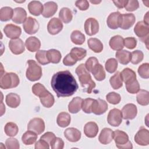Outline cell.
Here are the masks:
<instances>
[{"mask_svg":"<svg viewBox=\"0 0 149 149\" xmlns=\"http://www.w3.org/2000/svg\"><path fill=\"white\" fill-rule=\"evenodd\" d=\"M71 118L68 113L62 112L59 113L56 119V123L58 125L61 127H65L70 123Z\"/></svg>","mask_w":149,"mask_h":149,"instance_id":"32","label":"cell"},{"mask_svg":"<svg viewBox=\"0 0 149 149\" xmlns=\"http://www.w3.org/2000/svg\"><path fill=\"white\" fill-rule=\"evenodd\" d=\"M28 9L31 14L34 16H39L43 12V6L40 1H31L27 6Z\"/></svg>","mask_w":149,"mask_h":149,"instance_id":"26","label":"cell"},{"mask_svg":"<svg viewBox=\"0 0 149 149\" xmlns=\"http://www.w3.org/2000/svg\"><path fill=\"white\" fill-rule=\"evenodd\" d=\"M37 139V134L31 130H27L22 137V142L25 145H31L34 144Z\"/></svg>","mask_w":149,"mask_h":149,"instance_id":"30","label":"cell"},{"mask_svg":"<svg viewBox=\"0 0 149 149\" xmlns=\"http://www.w3.org/2000/svg\"><path fill=\"white\" fill-rule=\"evenodd\" d=\"M27 17V13L26 10L20 7H17L14 9L13 15L12 17V21L17 24H21L24 23Z\"/></svg>","mask_w":149,"mask_h":149,"instance_id":"18","label":"cell"},{"mask_svg":"<svg viewBox=\"0 0 149 149\" xmlns=\"http://www.w3.org/2000/svg\"><path fill=\"white\" fill-rule=\"evenodd\" d=\"M4 130L7 136L13 137L17 134L19 129L16 123L13 122H8L5 125Z\"/></svg>","mask_w":149,"mask_h":149,"instance_id":"42","label":"cell"},{"mask_svg":"<svg viewBox=\"0 0 149 149\" xmlns=\"http://www.w3.org/2000/svg\"><path fill=\"white\" fill-rule=\"evenodd\" d=\"M106 99L110 104L116 105L120 102L121 97L119 94L115 92H111L106 95Z\"/></svg>","mask_w":149,"mask_h":149,"instance_id":"48","label":"cell"},{"mask_svg":"<svg viewBox=\"0 0 149 149\" xmlns=\"http://www.w3.org/2000/svg\"><path fill=\"white\" fill-rule=\"evenodd\" d=\"M23 27L25 32L29 34L37 33L39 29V24L37 20L31 17H28L23 23Z\"/></svg>","mask_w":149,"mask_h":149,"instance_id":"9","label":"cell"},{"mask_svg":"<svg viewBox=\"0 0 149 149\" xmlns=\"http://www.w3.org/2000/svg\"><path fill=\"white\" fill-rule=\"evenodd\" d=\"M20 80L18 76L13 72L5 73L1 76L0 87L2 89L15 88L19 84Z\"/></svg>","mask_w":149,"mask_h":149,"instance_id":"3","label":"cell"},{"mask_svg":"<svg viewBox=\"0 0 149 149\" xmlns=\"http://www.w3.org/2000/svg\"><path fill=\"white\" fill-rule=\"evenodd\" d=\"M115 56L117 60L123 65H126L131 61V53L126 50H120L116 52Z\"/></svg>","mask_w":149,"mask_h":149,"instance_id":"29","label":"cell"},{"mask_svg":"<svg viewBox=\"0 0 149 149\" xmlns=\"http://www.w3.org/2000/svg\"><path fill=\"white\" fill-rule=\"evenodd\" d=\"M55 138H56L55 135L52 132H50L44 133L40 137L41 139H42V140L46 141L49 145L51 144V143L55 140Z\"/></svg>","mask_w":149,"mask_h":149,"instance_id":"57","label":"cell"},{"mask_svg":"<svg viewBox=\"0 0 149 149\" xmlns=\"http://www.w3.org/2000/svg\"><path fill=\"white\" fill-rule=\"evenodd\" d=\"M132 58H131V62L133 64H138L140 62L142 61L144 58V55L142 51L139 50H136L131 53Z\"/></svg>","mask_w":149,"mask_h":149,"instance_id":"49","label":"cell"},{"mask_svg":"<svg viewBox=\"0 0 149 149\" xmlns=\"http://www.w3.org/2000/svg\"><path fill=\"white\" fill-rule=\"evenodd\" d=\"M90 2L92 3H95V4H97V3H100L101 1H90Z\"/></svg>","mask_w":149,"mask_h":149,"instance_id":"63","label":"cell"},{"mask_svg":"<svg viewBox=\"0 0 149 149\" xmlns=\"http://www.w3.org/2000/svg\"><path fill=\"white\" fill-rule=\"evenodd\" d=\"M77 61L72 58V56L70 55V53L66 55V56L64 58L63 60V63L66 66H73L74 65Z\"/></svg>","mask_w":149,"mask_h":149,"instance_id":"59","label":"cell"},{"mask_svg":"<svg viewBox=\"0 0 149 149\" xmlns=\"http://www.w3.org/2000/svg\"><path fill=\"white\" fill-rule=\"evenodd\" d=\"M83 99L79 97H76L72 99L68 105V110L72 113H76L81 108Z\"/></svg>","mask_w":149,"mask_h":149,"instance_id":"27","label":"cell"},{"mask_svg":"<svg viewBox=\"0 0 149 149\" xmlns=\"http://www.w3.org/2000/svg\"><path fill=\"white\" fill-rule=\"evenodd\" d=\"M84 30L88 36L96 34L99 30V24L98 21L93 17L87 19L84 23Z\"/></svg>","mask_w":149,"mask_h":149,"instance_id":"10","label":"cell"},{"mask_svg":"<svg viewBox=\"0 0 149 149\" xmlns=\"http://www.w3.org/2000/svg\"><path fill=\"white\" fill-rule=\"evenodd\" d=\"M70 54L73 59H74L76 61H81L85 58L87 54V51L84 48L74 47L71 49Z\"/></svg>","mask_w":149,"mask_h":149,"instance_id":"37","label":"cell"},{"mask_svg":"<svg viewBox=\"0 0 149 149\" xmlns=\"http://www.w3.org/2000/svg\"><path fill=\"white\" fill-rule=\"evenodd\" d=\"M135 20V16L133 13L121 14L119 27L123 30H127L134 24Z\"/></svg>","mask_w":149,"mask_h":149,"instance_id":"12","label":"cell"},{"mask_svg":"<svg viewBox=\"0 0 149 149\" xmlns=\"http://www.w3.org/2000/svg\"><path fill=\"white\" fill-rule=\"evenodd\" d=\"M109 44L113 50H122L124 47V39L120 36H115L110 39Z\"/></svg>","mask_w":149,"mask_h":149,"instance_id":"25","label":"cell"},{"mask_svg":"<svg viewBox=\"0 0 149 149\" xmlns=\"http://www.w3.org/2000/svg\"><path fill=\"white\" fill-rule=\"evenodd\" d=\"M138 73L141 77L148 79L149 77V64L148 63L141 64L138 68Z\"/></svg>","mask_w":149,"mask_h":149,"instance_id":"50","label":"cell"},{"mask_svg":"<svg viewBox=\"0 0 149 149\" xmlns=\"http://www.w3.org/2000/svg\"><path fill=\"white\" fill-rule=\"evenodd\" d=\"M32 91L34 95L39 97H41L44 95L48 92V91L46 90L45 87L42 84L39 83H36L33 86Z\"/></svg>","mask_w":149,"mask_h":149,"instance_id":"44","label":"cell"},{"mask_svg":"<svg viewBox=\"0 0 149 149\" xmlns=\"http://www.w3.org/2000/svg\"><path fill=\"white\" fill-rule=\"evenodd\" d=\"M94 99L92 98H86L83 100L81 108L83 111L86 113H90L91 112V106L94 101Z\"/></svg>","mask_w":149,"mask_h":149,"instance_id":"51","label":"cell"},{"mask_svg":"<svg viewBox=\"0 0 149 149\" xmlns=\"http://www.w3.org/2000/svg\"><path fill=\"white\" fill-rule=\"evenodd\" d=\"M107 121L112 126H119L122 121V112L116 108L110 110L108 115Z\"/></svg>","mask_w":149,"mask_h":149,"instance_id":"7","label":"cell"},{"mask_svg":"<svg viewBox=\"0 0 149 149\" xmlns=\"http://www.w3.org/2000/svg\"><path fill=\"white\" fill-rule=\"evenodd\" d=\"M50 146L53 149H62L64 147V142L62 139L56 137Z\"/></svg>","mask_w":149,"mask_h":149,"instance_id":"56","label":"cell"},{"mask_svg":"<svg viewBox=\"0 0 149 149\" xmlns=\"http://www.w3.org/2000/svg\"><path fill=\"white\" fill-rule=\"evenodd\" d=\"M116 146L118 148L129 149L132 148V144L129 140V136L125 132L116 130L113 132V138Z\"/></svg>","mask_w":149,"mask_h":149,"instance_id":"5","label":"cell"},{"mask_svg":"<svg viewBox=\"0 0 149 149\" xmlns=\"http://www.w3.org/2000/svg\"><path fill=\"white\" fill-rule=\"evenodd\" d=\"M92 74H93L94 78L98 81H102L105 78V72L104 71L103 66L98 63L93 68L91 71Z\"/></svg>","mask_w":149,"mask_h":149,"instance_id":"38","label":"cell"},{"mask_svg":"<svg viewBox=\"0 0 149 149\" xmlns=\"http://www.w3.org/2000/svg\"><path fill=\"white\" fill-rule=\"evenodd\" d=\"M3 31L5 35L9 38L16 39L18 38L21 34L22 29L20 27L12 24H6L4 29Z\"/></svg>","mask_w":149,"mask_h":149,"instance_id":"16","label":"cell"},{"mask_svg":"<svg viewBox=\"0 0 149 149\" xmlns=\"http://www.w3.org/2000/svg\"><path fill=\"white\" fill-rule=\"evenodd\" d=\"M29 67L26 70V77L31 81L38 80L42 76V69L34 60H29L27 61Z\"/></svg>","mask_w":149,"mask_h":149,"instance_id":"4","label":"cell"},{"mask_svg":"<svg viewBox=\"0 0 149 149\" xmlns=\"http://www.w3.org/2000/svg\"><path fill=\"white\" fill-rule=\"evenodd\" d=\"M49 148V144L45 140L42 139H40L35 144V148H44V149H48Z\"/></svg>","mask_w":149,"mask_h":149,"instance_id":"60","label":"cell"},{"mask_svg":"<svg viewBox=\"0 0 149 149\" xmlns=\"http://www.w3.org/2000/svg\"><path fill=\"white\" fill-rule=\"evenodd\" d=\"M58 5L57 4L53 2L49 1L44 3L43 12L42 13V16L44 17L49 18L52 16L57 11Z\"/></svg>","mask_w":149,"mask_h":149,"instance_id":"20","label":"cell"},{"mask_svg":"<svg viewBox=\"0 0 149 149\" xmlns=\"http://www.w3.org/2000/svg\"><path fill=\"white\" fill-rule=\"evenodd\" d=\"M127 2H128V1H127V0L113 1V3L115 5V6L118 8H123L125 7L127 3Z\"/></svg>","mask_w":149,"mask_h":149,"instance_id":"61","label":"cell"},{"mask_svg":"<svg viewBox=\"0 0 149 149\" xmlns=\"http://www.w3.org/2000/svg\"><path fill=\"white\" fill-rule=\"evenodd\" d=\"M109 82L111 87L113 89L117 90L120 88L123 85V80L120 75V72H117L113 76H112L109 79Z\"/></svg>","mask_w":149,"mask_h":149,"instance_id":"39","label":"cell"},{"mask_svg":"<svg viewBox=\"0 0 149 149\" xmlns=\"http://www.w3.org/2000/svg\"><path fill=\"white\" fill-rule=\"evenodd\" d=\"M65 138L70 142L78 141L81 138V132L74 127H69L64 131Z\"/></svg>","mask_w":149,"mask_h":149,"instance_id":"19","label":"cell"},{"mask_svg":"<svg viewBox=\"0 0 149 149\" xmlns=\"http://www.w3.org/2000/svg\"><path fill=\"white\" fill-rule=\"evenodd\" d=\"M59 17L60 19L65 23H69L73 18L72 11L68 8H63L61 9Z\"/></svg>","mask_w":149,"mask_h":149,"instance_id":"40","label":"cell"},{"mask_svg":"<svg viewBox=\"0 0 149 149\" xmlns=\"http://www.w3.org/2000/svg\"><path fill=\"white\" fill-rule=\"evenodd\" d=\"M108 109V104L103 100H94L91 106V112L95 115H102Z\"/></svg>","mask_w":149,"mask_h":149,"instance_id":"14","label":"cell"},{"mask_svg":"<svg viewBox=\"0 0 149 149\" xmlns=\"http://www.w3.org/2000/svg\"><path fill=\"white\" fill-rule=\"evenodd\" d=\"M98 132V126L94 122L87 123L84 127V133L85 135L89 138L95 137Z\"/></svg>","mask_w":149,"mask_h":149,"instance_id":"23","label":"cell"},{"mask_svg":"<svg viewBox=\"0 0 149 149\" xmlns=\"http://www.w3.org/2000/svg\"><path fill=\"white\" fill-rule=\"evenodd\" d=\"M25 45L29 51L33 52L38 51L41 47V42L39 39L33 36L29 37L26 40Z\"/></svg>","mask_w":149,"mask_h":149,"instance_id":"24","label":"cell"},{"mask_svg":"<svg viewBox=\"0 0 149 149\" xmlns=\"http://www.w3.org/2000/svg\"><path fill=\"white\" fill-rule=\"evenodd\" d=\"M139 7V3L137 0L128 1L127 5L125 7L126 10L129 12H132L137 9Z\"/></svg>","mask_w":149,"mask_h":149,"instance_id":"55","label":"cell"},{"mask_svg":"<svg viewBox=\"0 0 149 149\" xmlns=\"http://www.w3.org/2000/svg\"><path fill=\"white\" fill-rule=\"evenodd\" d=\"M113 138V132L109 128H104L99 136L98 140L102 144H108L110 143Z\"/></svg>","mask_w":149,"mask_h":149,"instance_id":"21","label":"cell"},{"mask_svg":"<svg viewBox=\"0 0 149 149\" xmlns=\"http://www.w3.org/2000/svg\"><path fill=\"white\" fill-rule=\"evenodd\" d=\"M63 29V24L60 19L56 17L51 19L47 25L48 33L52 35L58 34Z\"/></svg>","mask_w":149,"mask_h":149,"instance_id":"13","label":"cell"},{"mask_svg":"<svg viewBox=\"0 0 149 149\" xmlns=\"http://www.w3.org/2000/svg\"><path fill=\"white\" fill-rule=\"evenodd\" d=\"M137 102L141 105H147L149 104L148 91L144 90H140L137 93Z\"/></svg>","mask_w":149,"mask_h":149,"instance_id":"33","label":"cell"},{"mask_svg":"<svg viewBox=\"0 0 149 149\" xmlns=\"http://www.w3.org/2000/svg\"><path fill=\"white\" fill-rule=\"evenodd\" d=\"M9 47L11 52L15 55L21 54L25 50L24 42L20 38L12 39L9 42Z\"/></svg>","mask_w":149,"mask_h":149,"instance_id":"15","label":"cell"},{"mask_svg":"<svg viewBox=\"0 0 149 149\" xmlns=\"http://www.w3.org/2000/svg\"><path fill=\"white\" fill-rule=\"evenodd\" d=\"M122 118L124 119H134L137 113L136 106L133 104H127L125 105L122 109Z\"/></svg>","mask_w":149,"mask_h":149,"instance_id":"17","label":"cell"},{"mask_svg":"<svg viewBox=\"0 0 149 149\" xmlns=\"http://www.w3.org/2000/svg\"><path fill=\"white\" fill-rule=\"evenodd\" d=\"M70 39L73 43L76 45H81L84 42L86 37L80 31L74 30L71 33Z\"/></svg>","mask_w":149,"mask_h":149,"instance_id":"36","label":"cell"},{"mask_svg":"<svg viewBox=\"0 0 149 149\" xmlns=\"http://www.w3.org/2000/svg\"><path fill=\"white\" fill-rule=\"evenodd\" d=\"M5 101L9 107L15 108L20 105V98L18 94L11 93L6 95Z\"/></svg>","mask_w":149,"mask_h":149,"instance_id":"28","label":"cell"},{"mask_svg":"<svg viewBox=\"0 0 149 149\" xmlns=\"http://www.w3.org/2000/svg\"><path fill=\"white\" fill-rule=\"evenodd\" d=\"M98 63V59L95 57H90L89 58L86 62L85 66L86 69L88 71L91 72L93 68L97 65Z\"/></svg>","mask_w":149,"mask_h":149,"instance_id":"53","label":"cell"},{"mask_svg":"<svg viewBox=\"0 0 149 149\" xmlns=\"http://www.w3.org/2000/svg\"><path fill=\"white\" fill-rule=\"evenodd\" d=\"M87 44L89 48L95 53H100L103 49V44L98 38H91L88 39Z\"/></svg>","mask_w":149,"mask_h":149,"instance_id":"31","label":"cell"},{"mask_svg":"<svg viewBox=\"0 0 149 149\" xmlns=\"http://www.w3.org/2000/svg\"><path fill=\"white\" fill-rule=\"evenodd\" d=\"M148 12H147V13L146 14V15L144 17V22L146 24L148 25Z\"/></svg>","mask_w":149,"mask_h":149,"instance_id":"62","label":"cell"},{"mask_svg":"<svg viewBox=\"0 0 149 149\" xmlns=\"http://www.w3.org/2000/svg\"><path fill=\"white\" fill-rule=\"evenodd\" d=\"M27 129L31 130L37 134H41L45 130V123L41 118H34L28 123Z\"/></svg>","mask_w":149,"mask_h":149,"instance_id":"8","label":"cell"},{"mask_svg":"<svg viewBox=\"0 0 149 149\" xmlns=\"http://www.w3.org/2000/svg\"><path fill=\"white\" fill-rule=\"evenodd\" d=\"M6 148L8 149H19L20 147L19 143L16 139L9 138L5 141Z\"/></svg>","mask_w":149,"mask_h":149,"instance_id":"52","label":"cell"},{"mask_svg":"<svg viewBox=\"0 0 149 149\" xmlns=\"http://www.w3.org/2000/svg\"><path fill=\"white\" fill-rule=\"evenodd\" d=\"M106 70L111 73L115 72L118 68V61L114 58L108 59L105 64Z\"/></svg>","mask_w":149,"mask_h":149,"instance_id":"46","label":"cell"},{"mask_svg":"<svg viewBox=\"0 0 149 149\" xmlns=\"http://www.w3.org/2000/svg\"><path fill=\"white\" fill-rule=\"evenodd\" d=\"M120 75L122 79V80L125 84L136 79V73L129 68H125L122 72L120 73Z\"/></svg>","mask_w":149,"mask_h":149,"instance_id":"34","label":"cell"},{"mask_svg":"<svg viewBox=\"0 0 149 149\" xmlns=\"http://www.w3.org/2000/svg\"><path fill=\"white\" fill-rule=\"evenodd\" d=\"M120 13L119 12L111 13L107 18V25L111 29H116L119 27Z\"/></svg>","mask_w":149,"mask_h":149,"instance_id":"22","label":"cell"},{"mask_svg":"<svg viewBox=\"0 0 149 149\" xmlns=\"http://www.w3.org/2000/svg\"><path fill=\"white\" fill-rule=\"evenodd\" d=\"M36 58L41 65H45L49 63L47 56V51L45 50L38 51L36 54Z\"/></svg>","mask_w":149,"mask_h":149,"instance_id":"47","label":"cell"},{"mask_svg":"<svg viewBox=\"0 0 149 149\" xmlns=\"http://www.w3.org/2000/svg\"><path fill=\"white\" fill-rule=\"evenodd\" d=\"M75 5L80 10H86L89 7L88 2L86 0L76 1Z\"/></svg>","mask_w":149,"mask_h":149,"instance_id":"58","label":"cell"},{"mask_svg":"<svg viewBox=\"0 0 149 149\" xmlns=\"http://www.w3.org/2000/svg\"><path fill=\"white\" fill-rule=\"evenodd\" d=\"M125 84L127 91L130 94L137 93L140 90V84L136 79H134Z\"/></svg>","mask_w":149,"mask_h":149,"instance_id":"45","label":"cell"},{"mask_svg":"<svg viewBox=\"0 0 149 149\" xmlns=\"http://www.w3.org/2000/svg\"><path fill=\"white\" fill-rule=\"evenodd\" d=\"M13 10L8 6L3 7L0 10V19L1 21L6 22L12 19Z\"/></svg>","mask_w":149,"mask_h":149,"instance_id":"41","label":"cell"},{"mask_svg":"<svg viewBox=\"0 0 149 149\" xmlns=\"http://www.w3.org/2000/svg\"><path fill=\"white\" fill-rule=\"evenodd\" d=\"M47 56L50 62L53 63H58L60 62L61 59V52L56 49H51L47 51Z\"/></svg>","mask_w":149,"mask_h":149,"instance_id":"35","label":"cell"},{"mask_svg":"<svg viewBox=\"0 0 149 149\" xmlns=\"http://www.w3.org/2000/svg\"><path fill=\"white\" fill-rule=\"evenodd\" d=\"M40 99L42 105L46 108L51 107L55 102L54 96L49 91L44 95L40 97Z\"/></svg>","mask_w":149,"mask_h":149,"instance_id":"43","label":"cell"},{"mask_svg":"<svg viewBox=\"0 0 149 149\" xmlns=\"http://www.w3.org/2000/svg\"><path fill=\"white\" fill-rule=\"evenodd\" d=\"M137 40L134 37H127L124 39V45L128 49H132L136 47Z\"/></svg>","mask_w":149,"mask_h":149,"instance_id":"54","label":"cell"},{"mask_svg":"<svg viewBox=\"0 0 149 149\" xmlns=\"http://www.w3.org/2000/svg\"><path fill=\"white\" fill-rule=\"evenodd\" d=\"M51 85L58 97L71 96L79 88L74 77L69 70L55 73L52 77Z\"/></svg>","mask_w":149,"mask_h":149,"instance_id":"1","label":"cell"},{"mask_svg":"<svg viewBox=\"0 0 149 149\" xmlns=\"http://www.w3.org/2000/svg\"><path fill=\"white\" fill-rule=\"evenodd\" d=\"M135 142L140 146L149 144V132L147 129L141 127L134 136Z\"/></svg>","mask_w":149,"mask_h":149,"instance_id":"11","label":"cell"},{"mask_svg":"<svg viewBox=\"0 0 149 149\" xmlns=\"http://www.w3.org/2000/svg\"><path fill=\"white\" fill-rule=\"evenodd\" d=\"M134 32L144 42H148L149 27L148 25L146 24L144 22L140 21L136 23L134 28Z\"/></svg>","mask_w":149,"mask_h":149,"instance_id":"6","label":"cell"},{"mask_svg":"<svg viewBox=\"0 0 149 149\" xmlns=\"http://www.w3.org/2000/svg\"><path fill=\"white\" fill-rule=\"evenodd\" d=\"M76 73L79 77L81 86L86 89L88 94H90L93 89L95 88V83L92 80L91 75L86 68L85 65L81 63L79 65L76 69Z\"/></svg>","mask_w":149,"mask_h":149,"instance_id":"2","label":"cell"}]
</instances>
